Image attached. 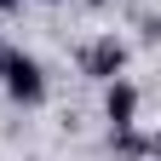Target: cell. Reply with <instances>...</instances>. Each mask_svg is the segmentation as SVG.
Returning a JSON list of instances; mask_svg holds the SVG:
<instances>
[{"mask_svg": "<svg viewBox=\"0 0 161 161\" xmlns=\"http://www.w3.org/2000/svg\"><path fill=\"white\" fill-rule=\"evenodd\" d=\"M0 80H6V92H12V104H46V75H40V64L29 52H12V46H0Z\"/></svg>", "mask_w": 161, "mask_h": 161, "instance_id": "cell-1", "label": "cell"}, {"mask_svg": "<svg viewBox=\"0 0 161 161\" xmlns=\"http://www.w3.org/2000/svg\"><path fill=\"white\" fill-rule=\"evenodd\" d=\"M80 69H86L92 80H115L121 69H127V46H121L115 35H104V40H92V46L80 52Z\"/></svg>", "mask_w": 161, "mask_h": 161, "instance_id": "cell-2", "label": "cell"}, {"mask_svg": "<svg viewBox=\"0 0 161 161\" xmlns=\"http://www.w3.org/2000/svg\"><path fill=\"white\" fill-rule=\"evenodd\" d=\"M104 115H109V127H132V121H138V86H132L127 75L109 80V92H104Z\"/></svg>", "mask_w": 161, "mask_h": 161, "instance_id": "cell-3", "label": "cell"}, {"mask_svg": "<svg viewBox=\"0 0 161 161\" xmlns=\"http://www.w3.org/2000/svg\"><path fill=\"white\" fill-rule=\"evenodd\" d=\"M115 150H121V155H132V161H144V155H150V138L138 132V121H132V127H115Z\"/></svg>", "mask_w": 161, "mask_h": 161, "instance_id": "cell-4", "label": "cell"}, {"mask_svg": "<svg viewBox=\"0 0 161 161\" xmlns=\"http://www.w3.org/2000/svg\"><path fill=\"white\" fill-rule=\"evenodd\" d=\"M17 6H23V0H0V12H17Z\"/></svg>", "mask_w": 161, "mask_h": 161, "instance_id": "cell-5", "label": "cell"}, {"mask_svg": "<svg viewBox=\"0 0 161 161\" xmlns=\"http://www.w3.org/2000/svg\"><path fill=\"white\" fill-rule=\"evenodd\" d=\"M80 6H104V0H80Z\"/></svg>", "mask_w": 161, "mask_h": 161, "instance_id": "cell-6", "label": "cell"}, {"mask_svg": "<svg viewBox=\"0 0 161 161\" xmlns=\"http://www.w3.org/2000/svg\"><path fill=\"white\" fill-rule=\"evenodd\" d=\"M40 6H58V0H40Z\"/></svg>", "mask_w": 161, "mask_h": 161, "instance_id": "cell-7", "label": "cell"}]
</instances>
